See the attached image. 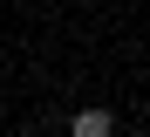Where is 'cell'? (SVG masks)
<instances>
[{
  "label": "cell",
  "mask_w": 150,
  "mask_h": 137,
  "mask_svg": "<svg viewBox=\"0 0 150 137\" xmlns=\"http://www.w3.org/2000/svg\"><path fill=\"white\" fill-rule=\"evenodd\" d=\"M68 137H116V110H103V103L75 110V117H68Z\"/></svg>",
  "instance_id": "1"
}]
</instances>
